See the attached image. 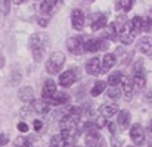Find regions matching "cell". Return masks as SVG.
Masks as SVG:
<instances>
[{"label":"cell","instance_id":"cell-1","mask_svg":"<svg viewBox=\"0 0 152 147\" xmlns=\"http://www.w3.org/2000/svg\"><path fill=\"white\" fill-rule=\"evenodd\" d=\"M64 63H65V54L62 51L52 53L50 57L46 62V71H48V74H50V75L59 74L61 69H62V66H64Z\"/></svg>","mask_w":152,"mask_h":147},{"label":"cell","instance_id":"cell-2","mask_svg":"<svg viewBox=\"0 0 152 147\" xmlns=\"http://www.w3.org/2000/svg\"><path fill=\"white\" fill-rule=\"evenodd\" d=\"M133 88L136 90H142L146 85V77H145V68H143V62L139 60L134 63L133 66Z\"/></svg>","mask_w":152,"mask_h":147},{"label":"cell","instance_id":"cell-3","mask_svg":"<svg viewBox=\"0 0 152 147\" xmlns=\"http://www.w3.org/2000/svg\"><path fill=\"white\" fill-rule=\"evenodd\" d=\"M30 49L33 51V56H34V60L36 62H40L43 54H45V41H43V37L40 34H33L31 38H30Z\"/></svg>","mask_w":152,"mask_h":147},{"label":"cell","instance_id":"cell-4","mask_svg":"<svg viewBox=\"0 0 152 147\" xmlns=\"http://www.w3.org/2000/svg\"><path fill=\"white\" fill-rule=\"evenodd\" d=\"M134 37H136V34H134V33H133V30H132L130 21H129V22L126 21V22L121 25V28H120V33H118V40L121 41V44L129 46V44H132V43L134 41Z\"/></svg>","mask_w":152,"mask_h":147},{"label":"cell","instance_id":"cell-5","mask_svg":"<svg viewBox=\"0 0 152 147\" xmlns=\"http://www.w3.org/2000/svg\"><path fill=\"white\" fill-rule=\"evenodd\" d=\"M80 78V72L77 71V68H74V69H68V71H65V72H62L61 75H59V85L61 87H64V88H68V87H71L77 80Z\"/></svg>","mask_w":152,"mask_h":147},{"label":"cell","instance_id":"cell-6","mask_svg":"<svg viewBox=\"0 0 152 147\" xmlns=\"http://www.w3.org/2000/svg\"><path fill=\"white\" fill-rule=\"evenodd\" d=\"M109 47L108 46V41L105 38H90L84 43V51H90V53H95V51H99V50H106Z\"/></svg>","mask_w":152,"mask_h":147},{"label":"cell","instance_id":"cell-7","mask_svg":"<svg viewBox=\"0 0 152 147\" xmlns=\"http://www.w3.org/2000/svg\"><path fill=\"white\" fill-rule=\"evenodd\" d=\"M56 91H58L56 83L53 80H46L45 84H43V88H42V98H43V101L48 103V104H50L52 98H53Z\"/></svg>","mask_w":152,"mask_h":147},{"label":"cell","instance_id":"cell-8","mask_svg":"<svg viewBox=\"0 0 152 147\" xmlns=\"http://www.w3.org/2000/svg\"><path fill=\"white\" fill-rule=\"evenodd\" d=\"M61 135H62L66 147H74L75 143H77V138H78L80 133L77 131V127L75 128H64L61 131Z\"/></svg>","mask_w":152,"mask_h":147},{"label":"cell","instance_id":"cell-9","mask_svg":"<svg viewBox=\"0 0 152 147\" xmlns=\"http://www.w3.org/2000/svg\"><path fill=\"white\" fill-rule=\"evenodd\" d=\"M120 84H121V90H123V94H124V98L129 101L133 97V80L132 77L129 75H121V80H120Z\"/></svg>","mask_w":152,"mask_h":147},{"label":"cell","instance_id":"cell-10","mask_svg":"<svg viewBox=\"0 0 152 147\" xmlns=\"http://www.w3.org/2000/svg\"><path fill=\"white\" fill-rule=\"evenodd\" d=\"M66 49L72 54H81L84 51V41L81 37H71L66 40Z\"/></svg>","mask_w":152,"mask_h":147},{"label":"cell","instance_id":"cell-11","mask_svg":"<svg viewBox=\"0 0 152 147\" xmlns=\"http://www.w3.org/2000/svg\"><path fill=\"white\" fill-rule=\"evenodd\" d=\"M84 24H86V18H84L83 10L74 9L72 13H71V25H72V28L75 31H81L84 28Z\"/></svg>","mask_w":152,"mask_h":147},{"label":"cell","instance_id":"cell-12","mask_svg":"<svg viewBox=\"0 0 152 147\" xmlns=\"http://www.w3.org/2000/svg\"><path fill=\"white\" fill-rule=\"evenodd\" d=\"M130 137H132V140H133L137 146H142L143 141H145V133H143V128H142L139 124H134V125L130 128Z\"/></svg>","mask_w":152,"mask_h":147},{"label":"cell","instance_id":"cell-13","mask_svg":"<svg viewBox=\"0 0 152 147\" xmlns=\"http://www.w3.org/2000/svg\"><path fill=\"white\" fill-rule=\"evenodd\" d=\"M106 15H102V13H93L90 16V27H92V31H99L102 30L105 25H106Z\"/></svg>","mask_w":152,"mask_h":147},{"label":"cell","instance_id":"cell-14","mask_svg":"<svg viewBox=\"0 0 152 147\" xmlns=\"http://www.w3.org/2000/svg\"><path fill=\"white\" fill-rule=\"evenodd\" d=\"M86 72L89 75H99L101 74V59L99 57H92L90 60H87L86 63Z\"/></svg>","mask_w":152,"mask_h":147},{"label":"cell","instance_id":"cell-15","mask_svg":"<svg viewBox=\"0 0 152 147\" xmlns=\"http://www.w3.org/2000/svg\"><path fill=\"white\" fill-rule=\"evenodd\" d=\"M115 62H117V57H115V54H112V53H106L103 57H102V66H101V72L102 74H105V72H108L114 65H115Z\"/></svg>","mask_w":152,"mask_h":147},{"label":"cell","instance_id":"cell-16","mask_svg":"<svg viewBox=\"0 0 152 147\" xmlns=\"http://www.w3.org/2000/svg\"><path fill=\"white\" fill-rule=\"evenodd\" d=\"M102 38H105V40H112V41L117 40V27H115V24H106V25L103 27Z\"/></svg>","mask_w":152,"mask_h":147},{"label":"cell","instance_id":"cell-17","mask_svg":"<svg viewBox=\"0 0 152 147\" xmlns=\"http://www.w3.org/2000/svg\"><path fill=\"white\" fill-rule=\"evenodd\" d=\"M86 144H87V147H102L103 140L98 133H92V134L86 135Z\"/></svg>","mask_w":152,"mask_h":147},{"label":"cell","instance_id":"cell-18","mask_svg":"<svg viewBox=\"0 0 152 147\" xmlns=\"http://www.w3.org/2000/svg\"><path fill=\"white\" fill-rule=\"evenodd\" d=\"M18 97H19V100H22V101H25V103H31V101L34 100L33 88H31V87H22V88H19Z\"/></svg>","mask_w":152,"mask_h":147},{"label":"cell","instance_id":"cell-19","mask_svg":"<svg viewBox=\"0 0 152 147\" xmlns=\"http://www.w3.org/2000/svg\"><path fill=\"white\" fill-rule=\"evenodd\" d=\"M101 112L105 118L114 116L115 113H118V104H115V103H105V104L101 106Z\"/></svg>","mask_w":152,"mask_h":147},{"label":"cell","instance_id":"cell-20","mask_svg":"<svg viewBox=\"0 0 152 147\" xmlns=\"http://www.w3.org/2000/svg\"><path fill=\"white\" fill-rule=\"evenodd\" d=\"M69 101V96L66 93H62V91H56L55 96L52 98L50 104H55V106H62V104H66Z\"/></svg>","mask_w":152,"mask_h":147},{"label":"cell","instance_id":"cell-21","mask_svg":"<svg viewBox=\"0 0 152 147\" xmlns=\"http://www.w3.org/2000/svg\"><path fill=\"white\" fill-rule=\"evenodd\" d=\"M130 112L129 110H121V112H118V116H117V121H118V125L121 127V128H127L129 125H130Z\"/></svg>","mask_w":152,"mask_h":147},{"label":"cell","instance_id":"cell-22","mask_svg":"<svg viewBox=\"0 0 152 147\" xmlns=\"http://www.w3.org/2000/svg\"><path fill=\"white\" fill-rule=\"evenodd\" d=\"M139 50L143 54H152V40L149 37H143L139 41Z\"/></svg>","mask_w":152,"mask_h":147},{"label":"cell","instance_id":"cell-23","mask_svg":"<svg viewBox=\"0 0 152 147\" xmlns=\"http://www.w3.org/2000/svg\"><path fill=\"white\" fill-rule=\"evenodd\" d=\"M77 124H78V121L74 119L72 116L66 115V113H65V116L61 119V128H62V130H64V128H75Z\"/></svg>","mask_w":152,"mask_h":147},{"label":"cell","instance_id":"cell-24","mask_svg":"<svg viewBox=\"0 0 152 147\" xmlns=\"http://www.w3.org/2000/svg\"><path fill=\"white\" fill-rule=\"evenodd\" d=\"M33 109L40 115H46L49 112V104L45 101H40V100H36V101L33 100Z\"/></svg>","mask_w":152,"mask_h":147},{"label":"cell","instance_id":"cell-25","mask_svg":"<svg viewBox=\"0 0 152 147\" xmlns=\"http://www.w3.org/2000/svg\"><path fill=\"white\" fill-rule=\"evenodd\" d=\"M105 88H106V81H98V83L93 85V88L90 90V94H92L93 97H98L101 93L105 91Z\"/></svg>","mask_w":152,"mask_h":147},{"label":"cell","instance_id":"cell-26","mask_svg":"<svg viewBox=\"0 0 152 147\" xmlns=\"http://www.w3.org/2000/svg\"><path fill=\"white\" fill-rule=\"evenodd\" d=\"M121 72L120 71H115L114 74H111L109 77H108V80H106V84L108 85H111V87H117L118 84H120V80H121Z\"/></svg>","mask_w":152,"mask_h":147},{"label":"cell","instance_id":"cell-27","mask_svg":"<svg viewBox=\"0 0 152 147\" xmlns=\"http://www.w3.org/2000/svg\"><path fill=\"white\" fill-rule=\"evenodd\" d=\"M58 3V0H43L40 4V12L42 13H49L52 9L55 7V4Z\"/></svg>","mask_w":152,"mask_h":147},{"label":"cell","instance_id":"cell-28","mask_svg":"<svg viewBox=\"0 0 152 147\" xmlns=\"http://www.w3.org/2000/svg\"><path fill=\"white\" fill-rule=\"evenodd\" d=\"M130 25H132V30H133L134 34L142 33V16H134L130 21Z\"/></svg>","mask_w":152,"mask_h":147},{"label":"cell","instance_id":"cell-29","mask_svg":"<svg viewBox=\"0 0 152 147\" xmlns=\"http://www.w3.org/2000/svg\"><path fill=\"white\" fill-rule=\"evenodd\" d=\"M152 30V12H149L145 18H142V31L149 33Z\"/></svg>","mask_w":152,"mask_h":147},{"label":"cell","instance_id":"cell-30","mask_svg":"<svg viewBox=\"0 0 152 147\" xmlns=\"http://www.w3.org/2000/svg\"><path fill=\"white\" fill-rule=\"evenodd\" d=\"M66 115H69V116H72L74 119L80 121V118H81V109H80L78 106H71V107H68Z\"/></svg>","mask_w":152,"mask_h":147},{"label":"cell","instance_id":"cell-31","mask_svg":"<svg viewBox=\"0 0 152 147\" xmlns=\"http://www.w3.org/2000/svg\"><path fill=\"white\" fill-rule=\"evenodd\" d=\"M50 147H66V144H65V141H64V138H62V135H61V134H58V135H53V137H52Z\"/></svg>","mask_w":152,"mask_h":147},{"label":"cell","instance_id":"cell-32","mask_svg":"<svg viewBox=\"0 0 152 147\" xmlns=\"http://www.w3.org/2000/svg\"><path fill=\"white\" fill-rule=\"evenodd\" d=\"M15 147H33V143L30 138H25V137H18L15 140Z\"/></svg>","mask_w":152,"mask_h":147},{"label":"cell","instance_id":"cell-33","mask_svg":"<svg viewBox=\"0 0 152 147\" xmlns=\"http://www.w3.org/2000/svg\"><path fill=\"white\" fill-rule=\"evenodd\" d=\"M120 7H121V10L123 12H130L132 10V7H133V4H134V0H120Z\"/></svg>","mask_w":152,"mask_h":147},{"label":"cell","instance_id":"cell-34","mask_svg":"<svg viewBox=\"0 0 152 147\" xmlns=\"http://www.w3.org/2000/svg\"><path fill=\"white\" fill-rule=\"evenodd\" d=\"M120 90L117 88V87H111L109 90H108V97L109 98H114V100H117V98H120Z\"/></svg>","mask_w":152,"mask_h":147},{"label":"cell","instance_id":"cell-35","mask_svg":"<svg viewBox=\"0 0 152 147\" xmlns=\"http://www.w3.org/2000/svg\"><path fill=\"white\" fill-rule=\"evenodd\" d=\"M18 130H19L21 133H27V131H28V125H27L25 122H19V124H18Z\"/></svg>","mask_w":152,"mask_h":147},{"label":"cell","instance_id":"cell-36","mask_svg":"<svg viewBox=\"0 0 152 147\" xmlns=\"http://www.w3.org/2000/svg\"><path fill=\"white\" fill-rule=\"evenodd\" d=\"M42 128H43V122L39 121V119H36L34 121V130L36 131H42Z\"/></svg>","mask_w":152,"mask_h":147},{"label":"cell","instance_id":"cell-37","mask_svg":"<svg viewBox=\"0 0 152 147\" xmlns=\"http://www.w3.org/2000/svg\"><path fill=\"white\" fill-rule=\"evenodd\" d=\"M7 141H9V137H7L6 134H0V146L7 144Z\"/></svg>","mask_w":152,"mask_h":147},{"label":"cell","instance_id":"cell-38","mask_svg":"<svg viewBox=\"0 0 152 147\" xmlns=\"http://www.w3.org/2000/svg\"><path fill=\"white\" fill-rule=\"evenodd\" d=\"M105 124H106V121H105V116H99V118H98V122H96V127H98V128H102Z\"/></svg>","mask_w":152,"mask_h":147},{"label":"cell","instance_id":"cell-39","mask_svg":"<svg viewBox=\"0 0 152 147\" xmlns=\"http://www.w3.org/2000/svg\"><path fill=\"white\" fill-rule=\"evenodd\" d=\"M39 25L43 27V28L48 27V18H40V19H39Z\"/></svg>","mask_w":152,"mask_h":147},{"label":"cell","instance_id":"cell-40","mask_svg":"<svg viewBox=\"0 0 152 147\" xmlns=\"http://www.w3.org/2000/svg\"><path fill=\"white\" fill-rule=\"evenodd\" d=\"M108 127H109V133H111V134H115V131H117L115 124H108Z\"/></svg>","mask_w":152,"mask_h":147},{"label":"cell","instance_id":"cell-41","mask_svg":"<svg viewBox=\"0 0 152 147\" xmlns=\"http://www.w3.org/2000/svg\"><path fill=\"white\" fill-rule=\"evenodd\" d=\"M121 146V140L120 138H114L112 140V147H120Z\"/></svg>","mask_w":152,"mask_h":147},{"label":"cell","instance_id":"cell-42","mask_svg":"<svg viewBox=\"0 0 152 147\" xmlns=\"http://www.w3.org/2000/svg\"><path fill=\"white\" fill-rule=\"evenodd\" d=\"M9 1L10 0H4V13H9Z\"/></svg>","mask_w":152,"mask_h":147},{"label":"cell","instance_id":"cell-43","mask_svg":"<svg viewBox=\"0 0 152 147\" xmlns=\"http://www.w3.org/2000/svg\"><path fill=\"white\" fill-rule=\"evenodd\" d=\"M143 100H145V101H149V103H151V101H152V91L149 93V94H146V96L143 97Z\"/></svg>","mask_w":152,"mask_h":147},{"label":"cell","instance_id":"cell-44","mask_svg":"<svg viewBox=\"0 0 152 147\" xmlns=\"http://www.w3.org/2000/svg\"><path fill=\"white\" fill-rule=\"evenodd\" d=\"M12 1H13L15 4H22V3H24L25 0H12Z\"/></svg>","mask_w":152,"mask_h":147},{"label":"cell","instance_id":"cell-45","mask_svg":"<svg viewBox=\"0 0 152 147\" xmlns=\"http://www.w3.org/2000/svg\"><path fill=\"white\" fill-rule=\"evenodd\" d=\"M151 131H152V122H151Z\"/></svg>","mask_w":152,"mask_h":147},{"label":"cell","instance_id":"cell-46","mask_svg":"<svg viewBox=\"0 0 152 147\" xmlns=\"http://www.w3.org/2000/svg\"><path fill=\"white\" fill-rule=\"evenodd\" d=\"M127 147H133V146H127Z\"/></svg>","mask_w":152,"mask_h":147},{"label":"cell","instance_id":"cell-47","mask_svg":"<svg viewBox=\"0 0 152 147\" xmlns=\"http://www.w3.org/2000/svg\"><path fill=\"white\" fill-rule=\"evenodd\" d=\"M90 1H92V0H90Z\"/></svg>","mask_w":152,"mask_h":147}]
</instances>
